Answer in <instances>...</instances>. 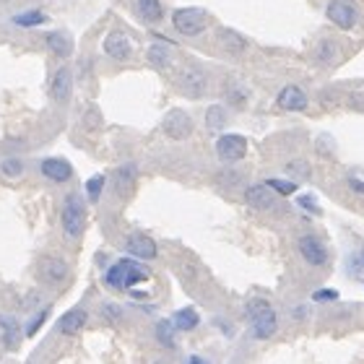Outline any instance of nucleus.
I'll return each instance as SVG.
<instances>
[{
  "label": "nucleus",
  "mask_w": 364,
  "mask_h": 364,
  "mask_svg": "<svg viewBox=\"0 0 364 364\" xmlns=\"http://www.w3.org/2000/svg\"><path fill=\"white\" fill-rule=\"evenodd\" d=\"M102 47L112 60H127V58H130V39H127L123 32H110V34L104 37Z\"/></svg>",
  "instance_id": "16"
},
{
  "label": "nucleus",
  "mask_w": 364,
  "mask_h": 364,
  "mask_svg": "<svg viewBox=\"0 0 364 364\" xmlns=\"http://www.w3.org/2000/svg\"><path fill=\"white\" fill-rule=\"evenodd\" d=\"M161 130L175 141H185L193 133V118L185 110H170L161 120Z\"/></svg>",
  "instance_id": "5"
},
{
  "label": "nucleus",
  "mask_w": 364,
  "mask_h": 364,
  "mask_svg": "<svg viewBox=\"0 0 364 364\" xmlns=\"http://www.w3.org/2000/svg\"><path fill=\"white\" fill-rule=\"evenodd\" d=\"M362 265H364V250H362Z\"/></svg>",
  "instance_id": "40"
},
{
  "label": "nucleus",
  "mask_w": 364,
  "mask_h": 364,
  "mask_svg": "<svg viewBox=\"0 0 364 364\" xmlns=\"http://www.w3.org/2000/svg\"><path fill=\"white\" fill-rule=\"evenodd\" d=\"M247 99V94L242 92V89H229V102L232 104H237V107H242Z\"/></svg>",
  "instance_id": "37"
},
{
  "label": "nucleus",
  "mask_w": 364,
  "mask_h": 364,
  "mask_svg": "<svg viewBox=\"0 0 364 364\" xmlns=\"http://www.w3.org/2000/svg\"><path fill=\"white\" fill-rule=\"evenodd\" d=\"M133 182H136V167L133 164H123L115 172V187H118V193H127L133 187Z\"/></svg>",
  "instance_id": "24"
},
{
  "label": "nucleus",
  "mask_w": 364,
  "mask_h": 364,
  "mask_svg": "<svg viewBox=\"0 0 364 364\" xmlns=\"http://www.w3.org/2000/svg\"><path fill=\"white\" fill-rule=\"evenodd\" d=\"M291 175H299V177H310V167H307V161H291L287 167Z\"/></svg>",
  "instance_id": "35"
},
{
  "label": "nucleus",
  "mask_w": 364,
  "mask_h": 364,
  "mask_svg": "<svg viewBox=\"0 0 364 364\" xmlns=\"http://www.w3.org/2000/svg\"><path fill=\"white\" fill-rule=\"evenodd\" d=\"M39 172H42L44 177L50 180V182H68L73 177V167H70V161L60 159V156H50V159H42L39 161Z\"/></svg>",
  "instance_id": "11"
},
{
  "label": "nucleus",
  "mask_w": 364,
  "mask_h": 364,
  "mask_svg": "<svg viewBox=\"0 0 364 364\" xmlns=\"http://www.w3.org/2000/svg\"><path fill=\"white\" fill-rule=\"evenodd\" d=\"M47 315H50V307H44V310H39V313H37L34 318H32V322L26 325V333H29V336H34L37 330H39V328L44 325V320H47Z\"/></svg>",
  "instance_id": "31"
},
{
  "label": "nucleus",
  "mask_w": 364,
  "mask_h": 364,
  "mask_svg": "<svg viewBox=\"0 0 364 364\" xmlns=\"http://www.w3.org/2000/svg\"><path fill=\"white\" fill-rule=\"evenodd\" d=\"M175 322L172 320H159L156 322V339H159V344L161 346H167V349H172L175 346Z\"/></svg>",
  "instance_id": "26"
},
{
  "label": "nucleus",
  "mask_w": 364,
  "mask_h": 364,
  "mask_svg": "<svg viewBox=\"0 0 364 364\" xmlns=\"http://www.w3.org/2000/svg\"><path fill=\"white\" fill-rule=\"evenodd\" d=\"M125 250L133 255V258H138V261H153V258L159 255L156 242H153L149 234H141V232H136V234H130V237L125 239Z\"/></svg>",
  "instance_id": "10"
},
{
  "label": "nucleus",
  "mask_w": 364,
  "mask_h": 364,
  "mask_svg": "<svg viewBox=\"0 0 364 364\" xmlns=\"http://www.w3.org/2000/svg\"><path fill=\"white\" fill-rule=\"evenodd\" d=\"M276 104L287 112H299L307 107V94L299 86H284L279 92V96H276Z\"/></svg>",
  "instance_id": "15"
},
{
  "label": "nucleus",
  "mask_w": 364,
  "mask_h": 364,
  "mask_svg": "<svg viewBox=\"0 0 364 364\" xmlns=\"http://www.w3.org/2000/svg\"><path fill=\"white\" fill-rule=\"evenodd\" d=\"M102 318L110 322H118L120 318H123V310H120L118 305H112V302H107V305H102Z\"/></svg>",
  "instance_id": "33"
},
{
  "label": "nucleus",
  "mask_w": 364,
  "mask_h": 364,
  "mask_svg": "<svg viewBox=\"0 0 364 364\" xmlns=\"http://www.w3.org/2000/svg\"><path fill=\"white\" fill-rule=\"evenodd\" d=\"M86 320H89V315H86V310L76 307V310H68V313L60 318L58 330L63 333V336H76V333H81V330H84Z\"/></svg>",
  "instance_id": "17"
},
{
  "label": "nucleus",
  "mask_w": 364,
  "mask_h": 364,
  "mask_svg": "<svg viewBox=\"0 0 364 364\" xmlns=\"http://www.w3.org/2000/svg\"><path fill=\"white\" fill-rule=\"evenodd\" d=\"M11 21H13V26H21V29H34V26H42L47 16L42 11H24V13H16Z\"/></svg>",
  "instance_id": "23"
},
{
  "label": "nucleus",
  "mask_w": 364,
  "mask_h": 364,
  "mask_svg": "<svg viewBox=\"0 0 364 364\" xmlns=\"http://www.w3.org/2000/svg\"><path fill=\"white\" fill-rule=\"evenodd\" d=\"M102 190H104V175H94L92 180H86V195H89L92 203H96L102 198Z\"/></svg>",
  "instance_id": "28"
},
{
  "label": "nucleus",
  "mask_w": 364,
  "mask_h": 364,
  "mask_svg": "<svg viewBox=\"0 0 364 364\" xmlns=\"http://www.w3.org/2000/svg\"><path fill=\"white\" fill-rule=\"evenodd\" d=\"M146 279H149L146 268L144 265H138L136 261H130V258L115 263L110 271H107V276H104L107 287H112V289H133L136 284H141V281H146Z\"/></svg>",
  "instance_id": "3"
},
{
  "label": "nucleus",
  "mask_w": 364,
  "mask_h": 364,
  "mask_svg": "<svg viewBox=\"0 0 364 364\" xmlns=\"http://www.w3.org/2000/svg\"><path fill=\"white\" fill-rule=\"evenodd\" d=\"M187 364H208L203 359V356H190V359H187Z\"/></svg>",
  "instance_id": "39"
},
{
  "label": "nucleus",
  "mask_w": 364,
  "mask_h": 364,
  "mask_svg": "<svg viewBox=\"0 0 364 364\" xmlns=\"http://www.w3.org/2000/svg\"><path fill=\"white\" fill-rule=\"evenodd\" d=\"M219 39H221V44H224L229 52H242L247 47L245 37L237 34V32H232V29H221Z\"/></svg>",
  "instance_id": "25"
},
{
  "label": "nucleus",
  "mask_w": 364,
  "mask_h": 364,
  "mask_svg": "<svg viewBox=\"0 0 364 364\" xmlns=\"http://www.w3.org/2000/svg\"><path fill=\"white\" fill-rule=\"evenodd\" d=\"M245 313H247V318H250L255 339H271L273 333H276V328H279L276 310H273L265 299H250L245 307Z\"/></svg>",
  "instance_id": "1"
},
{
  "label": "nucleus",
  "mask_w": 364,
  "mask_h": 364,
  "mask_svg": "<svg viewBox=\"0 0 364 364\" xmlns=\"http://www.w3.org/2000/svg\"><path fill=\"white\" fill-rule=\"evenodd\" d=\"M177 84H180V92L185 94V96H203L206 89H208V76H206L201 68H195V65H187V68L180 70L177 76Z\"/></svg>",
  "instance_id": "6"
},
{
  "label": "nucleus",
  "mask_w": 364,
  "mask_h": 364,
  "mask_svg": "<svg viewBox=\"0 0 364 364\" xmlns=\"http://www.w3.org/2000/svg\"><path fill=\"white\" fill-rule=\"evenodd\" d=\"M70 89H73V73H70L68 65H63V68H58V70H55V76H52L50 96L58 104L68 102V99H70Z\"/></svg>",
  "instance_id": "14"
},
{
  "label": "nucleus",
  "mask_w": 364,
  "mask_h": 364,
  "mask_svg": "<svg viewBox=\"0 0 364 364\" xmlns=\"http://www.w3.org/2000/svg\"><path fill=\"white\" fill-rule=\"evenodd\" d=\"M333 52H336V47L330 44V39H325V42H320V50H318V55H320V60H333Z\"/></svg>",
  "instance_id": "36"
},
{
  "label": "nucleus",
  "mask_w": 364,
  "mask_h": 364,
  "mask_svg": "<svg viewBox=\"0 0 364 364\" xmlns=\"http://www.w3.org/2000/svg\"><path fill=\"white\" fill-rule=\"evenodd\" d=\"M349 187H351L354 193H364V182L362 180H356V177H349Z\"/></svg>",
  "instance_id": "38"
},
{
  "label": "nucleus",
  "mask_w": 364,
  "mask_h": 364,
  "mask_svg": "<svg viewBox=\"0 0 364 364\" xmlns=\"http://www.w3.org/2000/svg\"><path fill=\"white\" fill-rule=\"evenodd\" d=\"M206 125L211 127V130H221V127L227 125V110H224L221 104L208 107V112H206Z\"/></svg>",
  "instance_id": "27"
},
{
  "label": "nucleus",
  "mask_w": 364,
  "mask_h": 364,
  "mask_svg": "<svg viewBox=\"0 0 364 364\" xmlns=\"http://www.w3.org/2000/svg\"><path fill=\"white\" fill-rule=\"evenodd\" d=\"M315 302H336L339 299V291L336 289H318L313 294Z\"/></svg>",
  "instance_id": "34"
},
{
  "label": "nucleus",
  "mask_w": 364,
  "mask_h": 364,
  "mask_svg": "<svg viewBox=\"0 0 364 364\" xmlns=\"http://www.w3.org/2000/svg\"><path fill=\"white\" fill-rule=\"evenodd\" d=\"M0 172L3 175H8V177H18L21 172H24V164L18 159H6L3 164H0Z\"/></svg>",
  "instance_id": "30"
},
{
  "label": "nucleus",
  "mask_w": 364,
  "mask_h": 364,
  "mask_svg": "<svg viewBox=\"0 0 364 364\" xmlns=\"http://www.w3.org/2000/svg\"><path fill=\"white\" fill-rule=\"evenodd\" d=\"M0 328H3V341H6V349H16V344L21 341V325H18L16 318L3 315V318H0Z\"/></svg>",
  "instance_id": "20"
},
{
  "label": "nucleus",
  "mask_w": 364,
  "mask_h": 364,
  "mask_svg": "<svg viewBox=\"0 0 364 364\" xmlns=\"http://www.w3.org/2000/svg\"><path fill=\"white\" fill-rule=\"evenodd\" d=\"M172 322H175V328H177V330H182V333H190V330L198 328L201 318H198V313H195L193 307H182V310H177V313H175Z\"/></svg>",
  "instance_id": "21"
},
{
  "label": "nucleus",
  "mask_w": 364,
  "mask_h": 364,
  "mask_svg": "<svg viewBox=\"0 0 364 364\" xmlns=\"http://www.w3.org/2000/svg\"><path fill=\"white\" fill-rule=\"evenodd\" d=\"M245 203L255 211H271L276 206V195L268 185H250L245 190Z\"/></svg>",
  "instance_id": "13"
},
{
  "label": "nucleus",
  "mask_w": 364,
  "mask_h": 364,
  "mask_svg": "<svg viewBox=\"0 0 364 364\" xmlns=\"http://www.w3.org/2000/svg\"><path fill=\"white\" fill-rule=\"evenodd\" d=\"M216 153H219V159L227 161V164L245 159V153H247L245 136H237V133H227V136H221L219 141H216Z\"/></svg>",
  "instance_id": "8"
},
{
  "label": "nucleus",
  "mask_w": 364,
  "mask_h": 364,
  "mask_svg": "<svg viewBox=\"0 0 364 364\" xmlns=\"http://www.w3.org/2000/svg\"><path fill=\"white\" fill-rule=\"evenodd\" d=\"M60 224L70 239H78L86 229V206L78 193H68L60 208Z\"/></svg>",
  "instance_id": "2"
},
{
  "label": "nucleus",
  "mask_w": 364,
  "mask_h": 364,
  "mask_svg": "<svg viewBox=\"0 0 364 364\" xmlns=\"http://www.w3.org/2000/svg\"><path fill=\"white\" fill-rule=\"evenodd\" d=\"M39 279L44 284H63V281L68 279V265L63 258H55V255H44L42 261H39Z\"/></svg>",
  "instance_id": "9"
},
{
  "label": "nucleus",
  "mask_w": 364,
  "mask_h": 364,
  "mask_svg": "<svg viewBox=\"0 0 364 364\" xmlns=\"http://www.w3.org/2000/svg\"><path fill=\"white\" fill-rule=\"evenodd\" d=\"M325 16H328V21H333L339 29H346V32L356 29V24H359V11L349 0H330L328 8H325Z\"/></svg>",
  "instance_id": "7"
},
{
  "label": "nucleus",
  "mask_w": 364,
  "mask_h": 364,
  "mask_svg": "<svg viewBox=\"0 0 364 364\" xmlns=\"http://www.w3.org/2000/svg\"><path fill=\"white\" fill-rule=\"evenodd\" d=\"M146 60L151 63L153 68H170V63H172V55H170V47L167 44H151L149 47V52H146Z\"/></svg>",
  "instance_id": "22"
},
{
  "label": "nucleus",
  "mask_w": 364,
  "mask_h": 364,
  "mask_svg": "<svg viewBox=\"0 0 364 364\" xmlns=\"http://www.w3.org/2000/svg\"><path fill=\"white\" fill-rule=\"evenodd\" d=\"M296 247H299V255H302L310 265H325V263H328V250H325V245H322L315 234L299 237V245Z\"/></svg>",
  "instance_id": "12"
},
{
  "label": "nucleus",
  "mask_w": 364,
  "mask_h": 364,
  "mask_svg": "<svg viewBox=\"0 0 364 364\" xmlns=\"http://www.w3.org/2000/svg\"><path fill=\"white\" fill-rule=\"evenodd\" d=\"M265 185L271 187L273 193H279V195H291L296 190L294 182H289V180H268Z\"/></svg>",
  "instance_id": "29"
},
{
  "label": "nucleus",
  "mask_w": 364,
  "mask_h": 364,
  "mask_svg": "<svg viewBox=\"0 0 364 364\" xmlns=\"http://www.w3.org/2000/svg\"><path fill=\"white\" fill-rule=\"evenodd\" d=\"M136 11L146 24H156V21H161V16H164L161 0H136Z\"/></svg>",
  "instance_id": "19"
},
{
  "label": "nucleus",
  "mask_w": 364,
  "mask_h": 364,
  "mask_svg": "<svg viewBox=\"0 0 364 364\" xmlns=\"http://www.w3.org/2000/svg\"><path fill=\"white\" fill-rule=\"evenodd\" d=\"M44 42H47L52 55L60 60L70 58V52H73V39H70V34H65V32H50V34L44 37Z\"/></svg>",
  "instance_id": "18"
},
{
  "label": "nucleus",
  "mask_w": 364,
  "mask_h": 364,
  "mask_svg": "<svg viewBox=\"0 0 364 364\" xmlns=\"http://www.w3.org/2000/svg\"><path fill=\"white\" fill-rule=\"evenodd\" d=\"M172 26L180 34L185 37H198L206 32L208 26V13L203 8H177L172 13Z\"/></svg>",
  "instance_id": "4"
},
{
  "label": "nucleus",
  "mask_w": 364,
  "mask_h": 364,
  "mask_svg": "<svg viewBox=\"0 0 364 364\" xmlns=\"http://www.w3.org/2000/svg\"><path fill=\"white\" fill-rule=\"evenodd\" d=\"M296 206H299V208H305V211H310V213H320V206H318V201H315V195H299V198H296Z\"/></svg>",
  "instance_id": "32"
}]
</instances>
